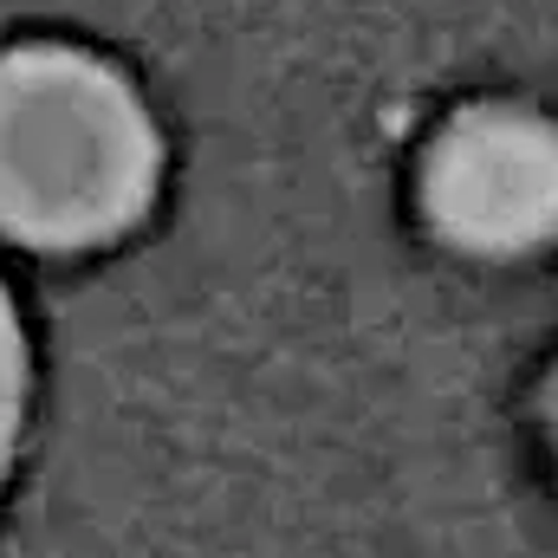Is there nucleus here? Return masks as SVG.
<instances>
[{
	"instance_id": "obj_1",
	"label": "nucleus",
	"mask_w": 558,
	"mask_h": 558,
	"mask_svg": "<svg viewBox=\"0 0 558 558\" xmlns=\"http://www.w3.org/2000/svg\"><path fill=\"white\" fill-rule=\"evenodd\" d=\"M162 143L137 85L78 46L0 52V234L98 247L156 202Z\"/></svg>"
},
{
	"instance_id": "obj_3",
	"label": "nucleus",
	"mask_w": 558,
	"mask_h": 558,
	"mask_svg": "<svg viewBox=\"0 0 558 558\" xmlns=\"http://www.w3.org/2000/svg\"><path fill=\"white\" fill-rule=\"evenodd\" d=\"M20 416H26V338H20V312L0 286V481L20 448Z\"/></svg>"
},
{
	"instance_id": "obj_2",
	"label": "nucleus",
	"mask_w": 558,
	"mask_h": 558,
	"mask_svg": "<svg viewBox=\"0 0 558 558\" xmlns=\"http://www.w3.org/2000/svg\"><path fill=\"white\" fill-rule=\"evenodd\" d=\"M435 234L481 260H520L558 241V118L533 105H468L422 156Z\"/></svg>"
}]
</instances>
